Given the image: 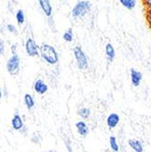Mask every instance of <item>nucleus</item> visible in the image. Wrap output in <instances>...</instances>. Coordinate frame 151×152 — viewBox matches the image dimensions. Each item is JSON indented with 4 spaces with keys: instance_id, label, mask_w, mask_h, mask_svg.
<instances>
[{
    "instance_id": "1",
    "label": "nucleus",
    "mask_w": 151,
    "mask_h": 152,
    "mask_svg": "<svg viewBox=\"0 0 151 152\" xmlns=\"http://www.w3.org/2000/svg\"><path fill=\"white\" fill-rule=\"evenodd\" d=\"M40 52L42 58L50 65L57 64L58 61V56L54 47L48 44H43L40 47Z\"/></svg>"
},
{
    "instance_id": "2",
    "label": "nucleus",
    "mask_w": 151,
    "mask_h": 152,
    "mask_svg": "<svg viewBox=\"0 0 151 152\" xmlns=\"http://www.w3.org/2000/svg\"><path fill=\"white\" fill-rule=\"evenodd\" d=\"M74 55H75L77 66L79 69H86V68H88V58L86 56V54L84 53V51L82 50L81 47L77 46L74 48Z\"/></svg>"
},
{
    "instance_id": "3",
    "label": "nucleus",
    "mask_w": 151,
    "mask_h": 152,
    "mask_svg": "<svg viewBox=\"0 0 151 152\" xmlns=\"http://www.w3.org/2000/svg\"><path fill=\"white\" fill-rule=\"evenodd\" d=\"M91 4L88 1H78L72 10V16L74 18H79L85 16L87 12L90 9Z\"/></svg>"
},
{
    "instance_id": "4",
    "label": "nucleus",
    "mask_w": 151,
    "mask_h": 152,
    "mask_svg": "<svg viewBox=\"0 0 151 152\" xmlns=\"http://www.w3.org/2000/svg\"><path fill=\"white\" fill-rule=\"evenodd\" d=\"M19 66H20V58L17 54H15L7 60V69L11 75H14L18 71Z\"/></svg>"
},
{
    "instance_id": "5",
    "label": "nucleus",
    "mask_w": 151,
    "mask_h": 152,
    "mask_svg": "<svg viewBox=\"0 0 151 152\" xmlns=\"http://www.w3.org/2000/svg\"><path fill=\"white\" fill-rule=\"evenodd\" d=\"M38 46L33 38H28L26 43V51L29 57H35L38 55Z\"/></svg>"
},
{
    "instance_id": "6",
    "label": "nucleus",
    "mask_w": 151,
    "mask_h": 152,
    "mask_svg": "<svg viewBox=\"0 0 151 152\" xmlns=\"http://www.w3.org/2000/svg\"><path fill=\"white\" fill-rule=\"evenodd\" d=\"M130 78L131 83L134 87H139L143 78V75L140 71L135 69V68H131L130 69Z\"/></svg>"
},
{
    "instance_id": "7",
    "label": "nucleus",
    "mask_w": 151,
    "mask_h": 152,
    "mask_svg": "<svg viewBox=\"0 0 151 152\" xmlns=\"http://www.w3.org/2000/svg\"><path fill=\"white\" fill-rule=\"evenodd\" d=\"M120 118L117 113H111L107 118V124L109 129H115L119 123Z\"/></svg>"
},
{
    "instance_id": "8",
    "label": "nucleus",
    "mask_w": 151,
    "mask_h": 152,
    "mask_svg": "<svg viewBox=\"0 0 151 152\" xmlns=\"http://www.w3.org/2000/svg\"><path fill=\"white\" fill-rule=\"evenodd\" d=\"M47 86L46 83L43 81V80H41V79H38L36 81L35 83V86H34V89L36 93L40 94V95H43L45 94L47 91Z\"/></svg>"
},
{
    "instance_id": "9",
    "label": "nucleus",
    "mask_w": 151,
    "mask_h": 152,
    "mask_svg": "<svg viewBox=\"0 0 151 152\" xmlns=\"http://www.w3.org/2000/svg\"><path fill=\"white\" fill-rule=\"evenodd\" d=\"M128 145L135 152H143V150H144L143 144L139 140H129Z\"/></svg>"
},
{
    "instance_id": "10",
    "label": "nucleus",
    "mask_w": 151,
    "mask_h": 152,
    "mask_svg": "<svg viewBox=\"0 0 151 152\" xmlns=\"http://www.w3.org/2000/svg\"><path fill=\"white\" fill-rule=\"evenodd\" d=\"M38 3L42 10L44 11V13L46 14V16L50 17L52 14V7L48 0H40V1H38Z\"/></svg>"
},
{
    "instance_id": "11",
    "label": "nucleus",
    "mask_w": 151,
    "mask_h": 152,
    "mask_svg": "<svg viewBox=\"0 0 151 152\" xmlns=\"http://www.w3.org/2000/svg\"><path fill=\"white\" fill-rule=\"evenodd\" d=\"M76 128H77L79 135L83 136V137H86L89 132V129H88V128L87 126V124L84 121H78L76 124Z\"/></svg>"
},
{
    "instance_id": "12",
    "label": "nucleus",
    "mask_w": 151,
    "mask_h": 152,
    "mask_svg": "<svg viewBox=\"0 0 151 152\" xmlns=\"http://www.w3.org/2000/svg\"><path fill=\"white\" fill-rule=\"evenodd\" d=\"M106 54H107V58L108 59V61L112 62L116 57V51H115V48L113 47L112 44L110 43H107V46H106Z\"/></svg>"
},
{
    "instance_id": "13",
    "label": "nucleus",
    "mask_w": 151,
    "mask_h": 152,
    "mask_svg": "<svg viewBox=\"0 0 151 152\" xmlns=\"http://www.w3.org/2000/svg\"><path fill=\"white\" fill-rule=\"evenodd\" d=\"M12 127L16 130H19L20 129L23 128V120L19 115L17 114L12 118Z\"/></svg>"
},
{
    "instance_id": "14",
    "label": "nucleus",
    "mask_w": 151,
    "mask_h": 152,
    "mask_svg": "<svg viewBox=\"0 0 151 152\" xmlns=\"http://www.w3.org/2000/svg\"><path fill=\"white\" fill-rule=\"evenodd\" d=\"M24 99H25V104L26 105V107L30 109L34 107L35 105V101H34V99H33V96L29 94H26L25 96H24Z\"/></svg>"
},
{
    "instance_id": "15",
    "label": "nucleus",
    "mask_w": 151,
    "mask_h": 152,
    "mask_svg": "<svg viewBox=\"0 0 151 152\" xmlns=\"http://www.w3.org/2000/svg\"><path fill=\"white\" fill-rule=\"evenodd\" d=\"M120 3L123 7H125L129 10H132L136 7V1H135V0H120Z\"/></svg>"
},
{
    "instance_id": "16",
    "label": "nucleus",
    "mask_w": 151,
    "mask_h": 152,
    "mask_svg": "<svg viewBox=\"0 0 151 152\" xmlns=\"http://www.w3.org/2000/svg\"><path fill=\"white\" fill-rule=\"evenodd\" d=\"M109 144H110V148L114 152H118L119 151V146L117 144L116 137L111 136L110 137H109Z\"/></svg>"
},
{
    "instance_id": "17",
    "label": "nucleus",
    "mask_w": 151,
    "mask_h": 152,
    "mask_svg": "<svg viewBox=\"0 0 151 152\" xmlns=\"http://www.w3.org/2000/svg\"><path fill=\"white\" fill-rule=\"evenodd\" d=\"M77 114L82 118H84V119H87L89 118L90 116V110L87 107H82L80 108L78 111H77Z\"/></svg>"
},
{
    "instance_id": "18",
    "label": "nucleus",
    "mask_w": 151,
    "mask_h": 152,
    "mask_svg": "<svg viewBox=\"0 0 151 152\" xmlns=\"http://www.w3.org/2000/svg\"><path fill=\"white\" fill-rule=\"evenodd\" d=\"M63 38L66 42H71L73 40V32H72V28H68L63 35Z\"/></svg>"
},
{
    "instance_id": "19",
    "label": "nucleus",
    "mask_w": 151,
    "mask_h": 152,
    "mask_svg": "<svg viewBox=\"0 0 151 152\" xmlns=\"http://www.w3.org/2000/svg\"><path fill=\"white\" fill-rule=\"evenodd\" d=\"M16 18H17V21L18 24H23L25 22V14L23 12V10L19 9L18 12H17V15H16Z\"/></svg>"
},
{
    "instance_id": "20",
    "label": "nucleus",
    "mask_w": 151,
    "mask_h": 152,
    "mask_svg": "<svg viewBox=\"0 0 151 152\" xmlns=\"http://www.w3.org/2000/svg\"><path fill=\"white\" fill-rule=\"evenodd\" d=\"M7 29H8V31H10L11 33H14V34H17V33H18V31H17V29H16V27L14 26L13 25H11V24L7 25Z\"/></svg>"
},
{
    "instance_id": "21",
    "label": "nucleus",
    "mask_w": 151,
    "mask_h": 152,
    "mask_svg": "<svg viewBox=\"0 0 151 152\" xmlns=\"http://www.w3.org/2000/svg\"><path fill=\"white\" fill-rule=\"evenodd\" d=\"M5 54V46L4 43L0 40V55H4Z\"/></svg>"
},
{
    "instance_id": "22",
    "label": "nucleus",
    "mask_w": 151,
    "mask_h": 152,
    "mask_svg": "<svg viewBox=\"0 0 151 152\" xmlns=\"http://www.w3.org/2000/svg\"><path fill=\"white\" fill-rule=\"evenodd\" d=\"M146 4H147V5L151 8V1H147V2H146Z\"/></svg>"
},
{
    "instance_id": "23",
    "label": "nucleus",
    "mask_w": 151,
    "mask_h": 152,
    "mask_svg": "<svg viewBox=\"0 0 151 152\" xmlns=\"http://www.w3.org/2000/svg\"><path fill=\"white\" fill-rule=\"evenodd\" d=\"M47 152H58V151H56V150H53V149H50V150H48V151H47Z\"/></svg>"
},
{
    "instance_id": "24",
    "label": "nucleus",
    "mask_w": 151,
    "mask_h": 152,
    "mask_svg": "<svg viewBox=\"0 0 151 152\" xmlns=\"http://www.w3.org/2000/svg\"><path fill=\"white\" fill-rule=\"evenodd\" d=\"M1 98H2V92L0 90V99H1Z\"/></svg>"
}]
</instances>
